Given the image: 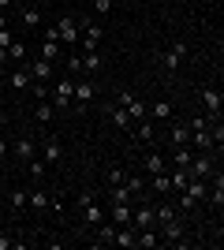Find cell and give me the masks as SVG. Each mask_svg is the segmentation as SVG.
Segmentation results:
<instances>
[{"mask_svg": "<svg viewBox=\"0 0 224 250\" xmlns=\"http://www.w3.org/2000/svg\"><path fill=\"white\" fill-rule=\"evenodd\" d=\"M49 97H53V108H67V104L75 101V79L64 75L60 83H53L49 86Z\"/></svg>", "mask_w": 224, "mask_h": 250, "instance_id": "6da1fadb", "label": "cell"}, {"mask_svg": "<svg viewBox=\"0 0 224 250\" xmlns=\"http://www.w3.org/2000/svg\"><path fill=\"white\" fill-rule=\"evenodd\" d=\"M79 213H82V220L90 224V228H97V224L105 220V209L97 206V198L90 194V190H82V194H79Z\"/></svg>", "mask_w": 224, "mask_h": 250, "instance_id": "7a4b0ae2", "label": "cell"}, {"mask_svg": "<svg viewBox=\"0 0 224 250\" xmlns=\"http://www.w3.org/2000/svg\"><path fill=\"white\" fill-rule=\"evenodd\" d=\"M187 176H191V179H209V176H213V149H202V157H191Z\"/></svg>", "mask_w": 224, "mask_h": 250, "instance_id": "3957f363", "label": "cell"}, {"mask_svg": "<svg viewBox=\"0 0 224 250\" xmlns=\"http://www.w3.org/2000/svg\"><path fill=\"white\" fill-rule=\"evenodd\" d=\"M79 38H82V49L86 52H94L97 49V42H101V38H105V30H101V26H97V22H79Z\"/></svg>", "mask_w": 224, "mask_h": 250, "instance_id": "277c9868", "label": "cell"}, {"mask_svg": "<svg viewBox=\"0 0 224 250\" xmlns=\"http://www.w3.org/2000/svg\"><path fill=\"white\" fill-rule=\"evenodd\" d=\"M183 56H187V42H176L168 52H161L157 60H161V67H164V71H176V67L183 63Z\"/></svg>", "mask_w": 224, "mask_h": 250, "instance_id": "5b68a950", "label": "cell"}, {"mask_svg": "<svg viewBox=\"0 0 224 250\" xmlns=\"http://www.w3.org/2000/svg\"><path fill=\"white\" fill-rule=\"evenodd\" d=\"M94 83H90V79H82V83H75V101H71V108L75 112H86V104L94 101Z\"/></svg>", "mask_w": 224, "mask_h": 250, "instance_id": "8992f818", "label": "cell"}, {"mask_svg": "<svg viewBox=\"0 0 224 250\" xmlns=\"http://www.w3.org/2000/svg\"><path fill=\"white\" fill-rule=\"evenodd\" d=\"M56 38H60V45H75L79 42V19H71V15H67V19H60L56 22Z\"/></svg>", "mask_w": 224, "mask_h": 250, "instance_id": "52a82bcc", "label": "cell"}, {"mask_svg": "<svg viewBox=\"0 0 224 250\" xmlns=\"http://www.w3.org/2000/svg\"><path fill=\"white\" fill-rule=\"evenodd\" d=\"M8 149H11V157H19V161H30V157L38 153V146H34V138H30V135H19Z\"/></svg>", "mask_w": 224, "mask_h": 250, "instance_id": "ba28073f", "label": "cell"}, {"mask_svg": "<svg viewBox=\"0 0 224 250\" xmlns=\"http://www.w3.org/2000/svg\"><path fill=\"white\" fill-rule=\"evenodd\" d=\"M26 71H30L34 83H53V63H49V60H30V63H26Z\"/></svg>", "mask_w": 224, "mask_h": 250, "instance_id": "9c48e42d", "label": "cell"}, {"mask_svg": "<svg viewBox=\"0 0 224 250\" xmlns=\"http://www.w3.org/2000/svg\"><path fill=\"white\" fill-rule=\"evenodd\" d=\"M198 97H202V104H205V112H209V116H221V104H224L221 90H213V86H205V90H202Z\"/></svg>", "mask_w": 224, "mask_h": 250, "instance_id": "30bf717a", "label": "cell"}, {"mask_svg": "<svg viewBox=\"0 0 224 250\" xmlns=\"http://www.w3.org/2000/svg\"><path fill=\"white\" fill-rule=\"evenodd\" d=\"M157 220H153V209L149 206H139V209H131V228L139 231V228H153Z\"/></svg>", "mask_w": 224, "mask_h": 250, "instance_id": "8fae6325", "label": "cell"}, {"mask_svg": "<svg viewBox=\"0 0 224 250\" xmlns=\"http://www.w3.org/2000/svg\"><path fill=\"white\" fill-rule=\"evenodd\" d=\"M183 239V220L176 217V220H164L161 224V243H180Z\"/></svg>", "mask_w": 224, "mask_h": 250, "instance_id": "7c38bea8", "label": "cell"}, {"mask_svg": "<svg viewBox=\"0 0 224 250\" xmlns=\"http://www.w3.org/2000/svg\"><path fill=\"white\" fill-rule=\"evenodd\" d=\"M131 209H135V206H127V202H112V209H108V220H112L116 228H123V224H131Z\"/></svg>", "mask_w": 224, "mask_h": 250, "instance_id": "4fadbf2b", "label": "cell"}, {"mask_svg": "<svg viewBox=\"0 0 224 250\" xmlns=\"http://www.w3.org/2000/svg\"><path fill=\"white\" fill-rule=\"evenodd\" d=\"M183 194H187V198H191L194 206H198V202H202L205 194H209V187H205V179H191V183L183 187Z\"/></svg>", "mask_w": 224, "mask_h": 250, "instance_id": "5bb4252c", "label": "cell"}, {"mask_svg": "<svg viewBox=\"0 0 224 250\" xmlns=\"http://www.w3.org/2000/svg\"><path fill=\"white\" fill-rule=\"evenodd\" d=\"M112 239H116V224H112V220H101V224H97V247H112Z\"/></svg>", "mask_w": 224, "mask_h": 250, "instance_id": "9a60e30c", "label": "cell"}, {"mask_svg": "<svg viewBox=\"0 0 224 250\" xmlns=\"http://www.w3.org/2000/svg\"><path fill=\"white\" fill-rule=\"evenodd\" d=\"M108 120H112V127H120V131H127V127L135 124V120L127 116V108H120V104H112V108H108Z\"/></svg>", "mask_w": 224, "mask_h": 250, "instance_id": "2e32d148", "label": "cell"}, {"mask_svg": "<svg viewBox=\"0 0 224 250\" xmlns=\"http://www.w3.org/2000/svg\"><path fill=\"white\" fill-rule=\"evenodd\" d=\"M146 172H149V176H161V172H168V157H161V153H146Z\"/></svg>", "mask_w": 224, "mask_h": 250, "instance_id": "e0dca14e", "label": "cell"}, {"mask_svg": "<svg viewBox=\"0 0 224 250\" xmlns=\"http://www.w3.org/2000/svg\"><path fill=\"white\" fill-rule=\"evenodd\" d=\"M60 157H64V149H60V142H56V138H49V142H45V146H41V161H45V165H56Z\"/></svg>", "mask_w": 224, "mask_h": 250, "instance_id": "ac0fdd59", "label": "cell"}, {"mask_svg": "<svg viewBox=\"0 0 224 250\" xmlns=\"http://www.w3.org/2000/svg\"><path fill=\"white\" fill-rule=\"evenodd\" d=\"M209 179H213V187H209V198H213V206L221 209V206H224V176H221V172H213Z\"/></svg>", "mask_w": 224, "mask_h": 250, "instance_id": "d6986e66", "label": "cell"}, {"mask_svg": "<svg viewBox=\"0 0 224 250\" xmlns=\"http://www.w3.org/2000/svg\"><path fill=\"white\" fill-rule=\"evenodd\" d=\"M60 52H64V45H60V42H53V38H41V60L53 63Z\"/></svg>", "mask_w": 224, "mask_h": 250, "instance_id": "ffe728a7", "label": "cell"}, {"mask_svg": "<svg viewBox=\"0 0 224 250\" xmlns=\"http://www.w3.org/2000/svg\"><path fill=\"white\" fill-rule=\"evenodd\" d=\"M19 19H22V26H26V30H38V26H41V11H38V8H22Z\"/></svg>", "mask_w": 224, "mask_h": 250, "instance_id": "44dd1931", "label": "cell"}, {"mask_svg": "<svg viewBox=\"0 0 224 250\" xmlns=\"http://www.w3.org/2000/svg\"><path fill=\"white\" fill-rule=\"evenodd\" d=\"M187 142H194L198 149H217V146H213V135H209V127H205V131H191V138H187Z\"/></svg>", "mask_w": 224, "mask_h": 250, "instance_id": "7402d4cb", "label": "cell"}, {"mask_svg": "<svg viewBox=\"0 0 224 250\" xmlns=\"http://www.w3.org/2000/svg\"><path fill=\"white\" fill-rule=\"evenodd\" d=\"M191 149H187V146H176V149H172V161H168V165L172 168H187V165H191Z\"/></svg>", "mask_w": 224, "mask_h": 250, "instance_id": "603a6c76", "label": "cell"}, {"mask_svg": "<svg viewBox=\"0 0 224 250\" xmlns=\"http://www.w3.org/2000/svg\"><path fill=\"white\" fill-rule=\"evenodd\" d=\"M49 198L53 194H45V190H26V206L30 209H49Z\"/></svg>", "mask_w": 224, "mask_h": 250, "instance_id": "cb8c5ba5", "label": "cell"}, {"mask_svg": "<svg viewBox=\"0 0 224 250\" xmlns=\"http://www.w3.org/2000/svg\"><path fill=\"white\" fill-rule=\"evenodd\" d=\"M157 243H161V235H157L153 228H139V247H142V250H153Z\"/></svg>", "mask_w": 224, "mask_h": 250, "instance_id": "d4e9b609", "label": "cell"}, {"mask_svg": "<svg viewBox=\"0 0 224 250\" xmlns=\"http://www.w3.org/2000/svg\"><path fill=\"white\" fill-rule=\"evenodd\" d=\"M108 198H112V202H127V206H131L135 194L127 190V183H116V187H108Z\"/></svg>", "mask_w": 224, "mask_h": 250, "instance_id": "484cf974", "label": "cell"}, {"mask_svg": "<svg viewBox=\"0 0 224 250\" xmlns=\"http://www.w3.org/2000/svg\"><path fill=\"white\" fill-rule=\"evenodd\" d=\"M176 217H180V213H176V206H172V202H164V206L153 209V220H157V224H164V220H176Z\"/></svg>", "mask_w": 224, "mask_h": 250, "instance_id": "4316f807", "label": "cell"}, {"mask_svg": "<svg viewBox=\"0 0 224 250\" xmlns=\"http://www.w3.org/2000/svg\"><path fill=\"white\" fill-rule=\"evenodd\" d=\"M79 60H82V71H86V75H94L97 67H101V56H97V49H94V52H82Z\"/></svg>", "mask_w": 224, "mask_h": 250, "instance_id": "83f0119b", "label": "cell"}, {"mask_svg": "<svg viewBox=\"0 0 224 250\" xmlns=\"http://www.w3.org/2000/svg\"><path fill=\"white\" fill-rule=\"evenodd\" d=\"M26 168H30V176H34V179H45V172H49V165H45V161H41L38 153H34L30 161H26Z\"/></svg>", "mask_w": 224, "mask_h": 250, "instance_id": "f1b7e54d", "label": "cell"}, {"mask_svg": "<svg viewBox=\"0 0 224 250\" xmlns=\"http://www.w3.org/2000/svg\"><path fill=\"white\" fill-rule=\"evenodd\" d=\"M187 138H191L187 124H176V127H172V146H187Z\"/></svg>", "mask_w": 224, "mask_h": 250, "instance_id": "f546056e", "label": "cell"}, {"mask_svg": "<svg viewBox=\"0 0 224 250\" xmlns=\"http://www.w3.org/2000/svg\"><path fill=\"white\" fill-rule=\"evenodd\" d=\"M30 83H34V79H30V71H26V67L11 75V90H26V86H30Z\"/></svg>", "mask_w": 224, "mask_h": 250, "instance_id": "4dcf8cb0", "label": "cell"}, {"mask_svg": "<svg viewBox=\"0 0 224 250\" xmlns=\"http://www.w3.org/2000/svg\"><path fill=\"white\" fill-rule=\"evenodd\" d=\"M135 124H139V127H135V135H139L142 142H153V124H149V120H135Z\"/></svg>", "mask_w": 224, "mask_h": 250, "instance_id": "1f68e13d", "label": "cell"}, {"mask_svg": "<svg viewBox=\"0 0 224 250\" xmlns=\"http://www.w3.org/2000/svg\"><path fill=\"white\" fill-rule=\"evenodd\" d=\"M127 116H131V120H146V104H142L139 97H131V104H127Z\"/></svg>", "mask_w": 224, "mask_h": 250, "instance_id": "d6a6232c", "label": "cell"}, {"mask_svg": "<svg viewBox=\"0 0 224 250\" xmlns=\"http://www.w3.org/2000/svg\"><path fill=\"white\" fill-rule=\"evenodd\" d=\"M105 183H108V187H116V183H127V172H123V168H108Z\"/></svg>", "mask_w": 224, "mask_h": 250, "instance_id": "836d02e7", "label": "cell"}, {"mask_svg": "<svg viewBox=\"0 0 224 250\" xmlns=\"http://www.w3.org/2000/svg\"><path fill=\"white\" fill-rule=\"evenodd\" d=\"M153 120H172V104L168 101H157V104H153Z\"/></svg>", "mask_w": 224, "mask_h": 250, "instance_id": "e575fe53", "label": "cell"}, {"mask_svg": "<svg viewBox=\"0 0 224 250\" xmlns=\"http://www.w3.org/2000/svg\"><path fill=\"white\" fill-rule=\"evenodd\" d=\"M34 116H38L41 124H45V120H53V104H49V101H38V108H34Z\"/></svg>", "mask_w": 224, "mask_h": 250, "instance_id": "d590c367", "label": "cell"}, {"mask_svg": "<svg viewBox=\"0 0 224 250\" xmlns=\"http://www.w3.org/2000/svg\"><path fill=\"white\" fill-rule=\"evenodd\" d=\"M8 56H11V60H26V45H22V42H11L8 45Z\"/></svg>", "mask_w": 224, "mask_h": 250, "instance_id": "8d00e7d4", "label": "cell"}, {"mask_svg": "<svg viewBox=\"0 0 224 250\" xmlns=\"http://www.w3.org/2000/svg\"><path fill=\"white\" fill-rule=\"evenodd\" d=\"M153 190H157V194H172V187H168V176H164V172H161V176H153Z\"/></svg>", "mask_w": 224, "mask_h": 250, "instance_id": "74e56055", "label": "cell"}, {"mask_svg": "<svg viewBox=\"0 0 224 250\" xmlns=\"http://www.w3.org/2000/svg\"><path fill=\"white\" fill-rule=\"evenodd\" d=\"M11 209H15V213L26 209V190H11Z\"/></svg>", "mask_w": 224, "mask_h": 250, "instance_id": "f35d334b", "label": "cell"}, {"mask_svg": "<svg viewBox=\"0 0 224 250\" xmlns=\"http://www.w3.org/2000/svg\"><path fill=\"white\" fill-rule=\"evenodd\" d=\"M127 190H131V194H135V198H139L142 190H146V183H142L139 176H127Z\"/></svg>", "mask_w": 224, "mask_h": 250, "instance_id": "ab89813d", "label": "cell"}, {"mask_svg": "<svg viewBox=\"0 0 224 250\" xmlns=\"http://www.w3.org/2000/svg\"><path fill=\"white\" fill-rule=\"evenodd\" d=\"M82 71V60H79V56H67V75H79Z\"/></svg>", "mask_w": 224, "mask_h": 250, "instance_id": "60d3db41", "label": "cell"}, {"mask_svg": "<svg viewBox=\"0 0 224 250\" xmlns=\"http://www.w3.org/2000/svg\"><path fill=\"white\" fill-rule=\"evenodd\" d=\"M30 86H34V94H38V101L49 97V83H30Z\"/></svg>", "mask_w": 224, "mask_h": 250, "instance_id": "b9f144b4", "label": "cell"}, {"mask_svg": "<svg viewBox=\"0 0 224 250\" xmlns=\"http://www.w3.org/2000/svg\"><path fill=\"white\" fill-rule=\"evenodd\" d=\"M94 8H97V15H108V11H112V0H94Z\"/></svg>", "mask_w": 224, "mask_h": 250, "instance_id": "7bdbcfd3", "label": "cell"}, {"mask_svg": "<svg viewBox=\"0 0 224 250\" xmlns=\"http://www.w3.org/2000/svg\"><path fill=\"white\" fill-rule=\"evenodd\" d=\"M11 42H15V38H11V30H0V49H8Z\"/></svg>", "mask_w": 224, "mask_h": 250, "instance_id": "ee69618b", "label": "cell"}, {"mask_svg": "<svg viewBox=\"0 0 224 250\" xmlns=\"http://www.w3.org/2000/svg\"><path fill=\"white\" fill-rule=\"evenodd\" d=\"M8 247H15V239H8V235H0V250H8Z\"/></svg>", "mask_w": 224, "mask_h": 250, "instance_id": "f6af8a7d", "label": "cell"}, {"mask_svg": "<svg viewBox=\"0 0 224 250\" xmlns=\"http://www.w3.org/2000/svg\"><path fill=\"white\" fill-rule=\"evenodd\" d=\"M0 30H8V15L4 11H0Z\"/></svg>", "mask_w": 224, "mask_h": 250, "instance_id": "bcb514c9", "label": "cell"}, {"mask_svg": "<svg viewBox=\"0 0 224 250\" xmlns=\"http://www.w3.org/2000/svg\"><path fill=\"white\" fill-rule=\"evenodd\" d=\"M4 60H8V49H0V63H4Z\"/></svg>", "mask_w": 224, "mask_h": 250, "instance_id": "7dc6e473", "label": "cell"}, {"mask_svg": "<svg viewBox=\"0 0 224 250\" xmlns=\"http://www.w3.org/2000/svg\"><path fill=\"white\" fill-rule=\"evenodd\" d=\"M8 4H11V0H0V11H4V8H8Z\"/></svg>", "mask_w": 224, "mask_h": 250, "instance_id": "c3c4849f", "label": "cell"}, {"mask_svg": "<svg viewBox=\"0 0 224 250\" xmlns=\"http://www.w3.org/2000/svg\"><path fill=\"white\" fill-rule=\"evenodd\" d=\"M0 124H8V120H4V108H0Z\"/></svg>", "mask_w": 224, "mask_h": 250, "instance_id": "681fc988", "label": "cell"}, {"mask_svg": "<svg viewBox=\"0 0 224 250\" xmlns=\"http://www.w3.org/2000/svg\"><path fill=\"white\" fill-rule=\"evenodd\" d=\"M4 149H8V146H4V142H0V157H4Z\"/></svg>", "mask_w": 224, "mask_h": 250, "instance_id": "f907efd6", "label": "cell"}]
</instances>
